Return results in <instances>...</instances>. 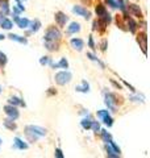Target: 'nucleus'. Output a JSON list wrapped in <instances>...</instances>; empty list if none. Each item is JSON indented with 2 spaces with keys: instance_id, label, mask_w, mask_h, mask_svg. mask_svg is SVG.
<instances>
[{
  "instance_id": "18",
  "label": "nucleus",
  "mask_w": 150,
  "mask_h": 158,
  "mask_svg": "<svg viewBox=\"0 0 150 158\" xmlns=\"http://www.w3.org/2000/svg\"><path fill=\"white\" fill-rule=\"evenodd\" d=\"M127 17V23H128V28H129V32H132V33H136L137 31V28H138V24L134 21V20L132 17H128V16H125Z\"/></svg>"
},
{
  "instance_id": "1",
  "label": "nucleus",
  "mask_w": 150,
  "mask_h": 158,
  "mask_svg": "<svg viewBox=\"0 0 150 158\" xmlns=\"http://www.w3.org/2000/svg\"><path fill=\"white\" fill-rule=\"evenodd\" d=\"M25 135L28 136L31 141H37L42 137H46L48 131L38 125H27L25 127Z\"/></svg>"
},
{
  "instance_id": "24",
  "label": "nucleus",
  "mask_w": 150,
  "mask_h": 158,
  "mask_svg": "<svg viewBox=\"0 0 150 158\" xmlns=\"http://www.w3.org/2000/svg\"><path fill=\"white\" fill-rule=\"evenodd\" d=\"M4 127L9 131H16V128H17V125L15 124V120H11V118H6L4 120Z\"/></svg>"
},
{
  "instance_id": "3",
  "label": "nucleus",
  "mask_w": 150,
  "mask_h": 158,
  "mask_svg": "<svg viewBox=\"0 0 150 158\" xmlns=\"http://www.w3.org/2000/svg\"><path fill=\"white\" fill-rule=\"evenodd\" d=\"M62 37L61 32H59V29L56 28V27H49L46 29V32H45V36H44V40H46V41H59Z\"/></svg>"
},
{
  "instance_id": "26",
  "label": "nucleus",
  "mask_w": 150,
  "mask_h": 158,
  "mask_svg": "<svg viewBox=\"0 0 150 158\" xmlns=\"http://www.w3.org/2000/svg\"><path fill=\"white\" fill-rule=\"evenodd\" d=\"M100 136H102V138H103V141L104 142H109L112 140V136H111V133H108L106 129H100Z\"/></svg>"
},
{
  "instance_id": "12",
  "label": "nucleus",
  "mask_w": 150,
  "mask_h": 158,
  "mask_svg": "<svg viewBox=\"0 0 150 158\" xmlns=\"http://www.w3.org/2000/svg\"><path fill=\"white\" fill-rule=\"evenodd\" d=\"M13 148H15V149H19V150H27L28 148H29V145L24 140H21L20 137H15V140H13Z\"/></svg>"
},
{
  "instance_id": "13",
  "label": "nucleus",
  "mask_w": 150,
  "mask_h": 158,
  "mask_svg": "<svg viewBox=\"0 0 150 158\" xmlns=\"http://www.w3.org/2000/svg\"><path fill=\"white\" fill-rule=\"evenodd\" d=\"M8 104L15 106V107H25V102L19 96H11V98H8Z\"/></svg>"
},
{
  "instance_id": "29",
  "label": "nucleus",
  "mask_w": 150,
  "mask_h": 158,
  "mask_svg": "<svg viewBox=\"0 0 150 158\" xmlns=\"http://www.w3.org/2000/svg\"><path fill=\"white\" fill-rule=\"evenodd\" d=\"M129 100L136 102V103H144L145 102V98L144 96H138V95H133V96L129 98Z\"/></svg>"
},
{
  "instance_id": "21",
  "label": "nucleus",
  "mask_w": 150,
  "mask_h": 158,
  "mask_svg": "<svg viewBox=\"0 0 150 158\" xmlns=\"http://www.w3.org/2000/svg\"><path fill=\"white\" fill-rule=\"evenodd\" d=\"M12 27H13V23L7 17H4V20L0 23V28L4 29V31H11Z\"/></svg>"
},
{
  "instance_id": "11",
  "label": "nucleus",
  "mask_w": 150,
  "mask_h": 158,
  "mask_svg": "<svg viewBox=\"0 0 150 158\" xmlns=\"http://www.w3.org/2000/svg\"><path fill=\"white\" fill-rule=\"evenodd\" d=\"M128 12L131 16H134V17H142V12H141V8H140L137 4H129V6L127 7Z\"/></svg>"
},
{
  "instance_id": "15",
  "label": "nucleus",
  "mask_w": 150,
  "mask_h": 158,
  "mask_svg": "<svg viewBox=\"0 0 150 158\" xmlns=\"http://www.w3.org/2000/svg\"><path fill=\"white\" fill-rule=\"evenodd\" d=\"M8 38L12 40V41H16V42H19V44H23V45H27V44H28V40L25 38L24 36H19V34H15V33L9 34Z\"/></svg>"
},
{
  "instance_id": "28",
  "label": "nucleus",
  "mask_w": 150,
  "mask_h": 158,
  "mask_svg": "<svg viewBox=\"0 0 150 158\" xmlns=\"http://www.w3.org/2000/svg\"><path fill=\"white\" fill-rule=\"evenodd\" d=\"M7 62H8V58L6 56V53H3L0 50V67H4L7 65Z\"/></svg>"
},
{
  "instance_id": "14",
  "label": "nucleus",
  "mask_w": 150,
  "mask_h": 158,
  "mask_svg": "<svg viewBox=\"0 0 150 158\" xmlns=\"http://www.w3.org/2000/svg\"><path fill=\"white\" fill-rule=\"evenodd\" d=\"M81 24L77 23V21H74L71 23L70 25L67 27V34H75V33H79L81 32Z\"/></svg>"
},
{
  "instance_id": "7",
  "label": "nucleus",
  "mask_w": 150,
  "mask_h": 158,
  "mask_svg": "<svg viewBox=\"0 0 150 158\" xmlns=\"http://www.w3.org/2000/svg\"><path fill=\"white\" fill-rule=\"evenodd\" d=\"M73 12L77 15V16H81V17L86 19V20H88L90 17H91V12H90L87 8H84L83 6H74Z\"/></svg>"
},
{
  "instance_id": "20",
  "label": "nucleus",
  "mask_w": 150,
  "mask_h": 158,
  "mask_svg": "<svg viewBox=\"0 0 150 158\" xmlns=\"http://www.w3.org/2000/svg\"><path fill=\"white\" fill-rule=\"evenodd\" d=\"M29 27H31V32L32 33H36V32H38L40 29H41V21L40 20H33V21H31L29 23Z\"/></svg>"
},
{
  "instance_id": "19",
  "label": "nucleus",
  "mask_w": 150,
  "mask_h": 158,
  "mask_svg": "<svg viewBox=\"0 0 150 158\" xmlns=\"http://www.w3.org/2000/svg\"><path fill=\"white\" fill-rule=\"evenodd\" d=\"M75 90H77L78 92H83V94H87L90 92V85L87 81H82V85L81 86H77L75 87Z\"/></svg>"
},
{
  "instance_id": "36",
  "label": "nucleus",
  "mask_w": 150,
  "mask_h": 158,
  "mask_svg": "<svg viewBox=\"0 0 150 158\" xmlns=\"http://www.w3.org/2000/svg\"><path fill=\"white\" fill-rule=\"evenodd\" d=\"M3 40H6V36H4V34H0V41H3Z\"/></svg>"
},
{
  "instance_id": "2",
  "label": "nucleus",
  "mask_w": 150,
  "mask_h": 158,
  "mask_svg": "<svg viewBox=\"0 0 150 158\" xmlns=\"http://www.w3.org/2000/svg\"><path fill=\"white\" fill-rule=\"evenodd\" d=\"M73 79V74L70 73L69 70H63V71H59L56 74V77H54V81H56L57 85L59 86H65L67 85V83L71 82Z\"/></svg>"
},
{
  "instance_id": "34",
  "label": "nucleus",
  "mask_w": 150,
  "mask_h": 158,
  "mask_svg": "<svg viewBox=\"0 0 150 158\" xmlns=\"http://www.w3.org/2000/svg\"><path fill=\"white\" fill-rule=\"evenodd\" d=\"M106 49H107V40H103V42H102V50L106 52Z\"/></svg>"
},
{
  "instance_id": "25",
  "label": "nucleus",
  "mask_w": 150,
  "mask_h": 158,
  "mask_svg": "<svg viewBox=\"0 0 150 158\" xmlns=\"http://www.w3.org/2000/svg\"><path fill=\"white\" fill-rule=\"evenodd\" d=\"M24 11H25V7L23 6V3H17L16 6H13V8H12V15H20Z\"/></svg>"
},
{
  "instance_id": "39",
  "label": "nucleus",
  "mask_w": 150,
  "mask_h": 158,
  "mask_svg": "<svg viewBox=\"0 0 150 158\" xmlns=\"http://www.w3.org/2000/svg\"><path fill=\"white\" fill-rule=\"evenodd\" d=\"M0 145H2V138H0Z\"/></svg>"
},
{
  "instance_id": "27",
  "label": "nucleus",
  "mask_w": 150,
  "mask_h": 158,
  "mask_svg": "<svg viewBox=\"0 0 150 158\" xmlns=\"http://www.w3.org/2000/svg\"><path fill=\"white\" fill-rule=\"evenodd\" d=\"M57 63H58L59 69H69V61L65 57H62L61 59H59V62H57Z\"/></svg>"
},
{
  "instance_id": "23",
  "label": "nucleus",
  "mask_w": 150,
  "mask_h": 158,
  "mask_svg": "<svg viewBox=\"0 0 150 158\" xmlns=\"http://www.w3.org/2000/svg\"><path fill=\"white\" fill-rule=\"evenodd\" d=\"M87 58L90 59V61H92V62H95V63H98V65L102 67V69H106V66H104V63L100 61V59L96 57V56H94L92 53H87Z\"/></svg>"
},
{
  "instance_id": "8",
  "label": "nucleus",
  "mask_w": 150,
  "mask_h": 158,
  "mask_svg": "<svg viewBox=\"0 0 150 158\" xmlns=\"http://www.w3.org/2000/svg\"><path fill=\"white\" fill-rule=\"evenodd\" d=\"M12 17H13V21L16 23V25L20 29H28L29 28V23H31V20H29V19L20 17L19 15H12Z\"/></svg>"
},
{
  "instance_id": "4",
  "label": "nucleus",
  "mask_w": 150,
  "mask_h": 158,
  "mask_svg": "<svg viewBox=\"0 0 150 158\" xmlns=\"http://www.w3.org/2000/svg\"><path fill=\"white\" fill-rule=\"evenodd\" d=\"M117 98L112 92H106L104 94V103L108 107V110L111 112H116V106H117Z\"/></svg>"
},
{
  "instance_id": "38",
  "label": "nucleus",
  "mask_w": 150,
  "mask_h": 158,
  "mask_svg": "<svg viewBox=\"0 0 150 158\" xmlns=\"http://www.w3.org/2000/svg\"><path fill=\"white\" fill-rule=\"evenodd\" d=\"M2 91H3V88H2V86H0V94H2Z\"/></svg>"
},
{
  "instance_id": "22",
  "label": "nucleus",
  "mask_w": 150,
  "mask_h": 158,
  "mask_svg": "<svg viewBox=\"0 0 150 158\" xmlns=\"http://www.w3.org/2000/svg\"><path fill=\"white\" fill-rule=\"evenodd\" d=\"M91 123H92V118H91V117H90V116L87 115V117H83V118H82V121H81V125H82V128H83V129L88 131L90 128H91Z\"/></svg>"
},
{
  "instance_id": "17",
  "label": "nucleus",
  "mask_w": 150,
  "mask_h": 158,
  "mask_svg": "<svg viewBox=\"0 0 150 158\" xmlns=\"http://www.w3.org/2000/svg\"><path fill=\"white\" fill-rule=\"evenodd\" d=\"M44 45L49 52H57L59 49L57 41H46V40H44Z\"/></svg>"
},
{
  "instance_id": "5",
  "label": "nucleus",
  "mask_w": 150,
  "mask_h": 158,
  "mask_svg": "<svg viewBox=\"0 0 150 158\" xmlns=\"http://www.w3.org/2000/svg\"><path fill=\"white\" fill-rule=\"evenodd\" d=\"M96 116L104 123V125H107V127H112L113 125V118H112L111 115H109V112L107 110H100V111H98Z\"/></svg>"
},
{
  "instance_id": "30",
  "label": "nucleus",
  "mask_w": 150,
  "mask_h": 158,
  "mask_svg": "<svg viewBox=\"0 0 150 158\" xmlns=\"http://www.w3.org/2000/svg\"><path fill=\"white\" fill-rule=\"evenodd\" d=\"M50 57H48V56H44V57H41V59H40V65L41 66H46V65H49V62H50Z\"/></svg>"
},
{
  "instance_id": "16",
  "label": "nucleus",
  "mask_w": 150,
  "mask_h": 158,
  "mask_svg": "<svg viewBox=\"0 0 150 158\" xmlns=\"http://www.w3.org/2000/svg\"><path fill=\"white\" fill-rule=\"evenodd\" d=\"M0 12H2L4 16L11 12V7H9V3L8 0H0Z\"/></svg>"
},
{
  "instance_id": "35",
  "label": "nucleus",
  "mask_w": 150,
  "mask_h": 158,
  "mask_svg": "<svg viewBox=\"0 0 150 158\" xmlns=\"http://www.w3.org/2000/svg\"><path fill=\"white\" fill-rule=\"evenodd\" d=\"M4 17H6V16H4V15H3L2 12H0V23H2L3 20H4Z\"/></svg>"
},
{
  "instance_id": "32",
  "label": "nucleus",
  "mask_w": 150,
  "mask_h": 158,
  "mask_svg": "<svg viewBox=\"0 0 150 158\" xmlns=\"http://www.w3.org/2000/svg\"><path fill=\"white\" fill-rule=\"evenodd\" d=\"M54 156H56L57 158H63V157H65L63 153H62V150L59 149V148H57V149H56V153H54Z\"/></svg>"
},
{
  "instance_id": "31",
  "label": "nucleus",
  "mask_w": 150,
  "mask_h": 158,
  "mask_svg": "<svg viewBox=\"0 0 150 158\" xmlns=\"http://www.w3.org/2000/svg\"><path fill=\"white\" fill-rule=\"evenodd\" d=\"M90 129H92L95 133H99L100 132V124L98 121H92L91 123V128H90Z\"/></svg>"
},
{
  "instance_id": "10",
  "label": "nucleus",
  "mask_w": 150,
  "mask_h": 158,
  "mask_svg": "<svg viewBox=\"0 0 150 158\" xmlns=\"http://www.w3.org/2000/svg\"><path fill=\"white\" fill-rule=\"evenodd\" d=\"M70 45H71V48L74 49V50L82 52L83 48H84V41L82 38H79V37H74V38L70 40Z\"/></svg>"
},
{
  "instance_id": "37",
  "label": "nucleus",
  "mask_w": 150,
  "mask_h": 158,
  "mask_svg": "<svg viewBox=\"0 0 150 158\" xmlns=\"http://www.w3.org/2000/svg\"><path fill=\"white\" fill-rule=\"evenodd\" d=\"M15 2H17V3H23V2H27V0H15Z\"/></svg>"
},
{
  "instance_id": "9",
  "label": "nucleus",
  "mask_w": 150,
  "mask_h": 158,
  "mask_svg": "<svg viewBox=\"0 0 150 158\" xmlns=\"http://www.w3.org/2000/svg\"><path fill=\"white\" fill-rule=\"evenodd\" d=\"M54 19H56V23H57V25L59 28H65L66 27V23L69 21V17L65 15L63 12H56V15H54Z\"/></svg>"
},
{
  "instance_id": "6",
  "label": "nucleus",
  "mask_w": 150,
  "mask_h": 158,
  "mask_svg": "<svg viewBox=\"0 0 150 158\" xmlns=\"http://www.w3.org/2000/svg\"><path fill=\"white\" fill-rule=\"evenodd\" d=\"M4 112H6V115L8 116V118L15 120V121H16L19 118V116H20V113L17 111V107L11 106V104H7L6 107H4Z\"/></svg>"
},
{
  "instance_id": "33",
  "label": "nucleus",
  "mask_w": 150,
  "mask_h": 158,
  "mask_svg": "<svg viewBox=\"0 0 150 158\" xmlns=\"http://www.w3.org/2000/svg\"><path fill=\"white\" fill-rule=\"evenodd\" d=\"M88 45H90V48L92 49V50H95V42H94V37L92 36H90V38H88Z\"/></svg>"
}]
</instances>
